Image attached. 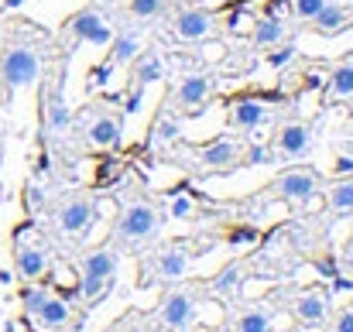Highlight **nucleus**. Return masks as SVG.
Wrapping results in <instances>:
<instances>
[{
    "label": "nucleus",
    "instance_id": "f257e3e1",
    "mask_svg": "<svg viewBox=\"0 0 353 332\" xmlns=\"http://www.w3.org/2000/svg\"><path fill=\"white\" fill-rule=\"evenodd\" d=\"M10 257H14V271L21 281H38L48 271V243L38 233L34 222H21L10 233Z\"/></svg>",
    "mask_w": 353,
    "mask_h": 332
},
{
    "label": "nucleus",
    "instance_id": "f03ea898",
    "mask_svg": "<svg viewBox=\"0 0 353 332\" xmlns=\"http://www.w3.org/2000/svg\"><path fill=\"white\" fill-rule=\"evenodd\" d=\"M21 305H24V312H28L41 329H48V332L83 329V315H72L69 305H65L59 295L45 291V288H31V284H28V288L21 291Z\"/></svg>",
    "mask_w": 353,
    "mask_h": 332
},
{
    "label": "nucleus",
    "instance_id": "7ed1b4c3",
    "mask_svg": "<svg viewBox=\"0 0 353 332\" xmlns=\"http://www.w3.org/2000/svg\"><path fill=\"white\" fill-rule=\"evenodd\" d=\"M117 267H120V253L114 247H97L83 257V302L86 309L103 302L117 281Z\"/></svg>",
    "mask_w": 353,
    "mask_h": 332
},
{
    "label": "nucleus",
    "instance_id": "20e7f679",
    "mask_svg": "<svg viewBox=\"0 0 353 332\" xmlns=\"http://www.w3.org/2000/svg\"><path fill=\"white\" fill-rule=\"evenodd\" d=\"M161 229V213L148 203H134L120 209L117 222H114V247L117 250H134L137 243H144L148 236H154Z\"/></svg>",
    "mask_w": 353,
    "mask_h": 332
},
{
    "label": "nucleus",
    "instance_id": "39448f33",
    "mask_svg": "<svg viewBox=\"0 0 353 332\" xmlns=\"http://www.w3.org/2000/svg\"><path fill=\"white\" fill-rule=\"evenodd\" d=\"M97 220V199L90 192H65L55 206H52V222L62 236L76 240V236H86L90 226Z\"/></svg>",
    "mask_w": 353,
    "mask_h": 332
},
{
    "label": "nucleus",
    "instance_id": "423d86ee",
    "mask_svg": "<svg viewBox=\"0 0 353 332\" xmlns=\"http://www.w3.org/2000/svg\"><path fill=\"white\" fill-rule=\"evenodd\" d=\"M62 38H65V45L90 41V45L103 48V45L114 41V24H110V17H107L103 10H97V7H83V10H76V14L62 24Z\"/></svg>",
    "mask_w": 353,
    "mask_h": 332
},
{
    "label": "nucleus",
    "instance_id": "0eeeda50",
    "mask_svg": "<svg viewBox=\"0 0 353 332\" xmlns=\"http://www.w3.org/2000/svg\"><path fill=\"white\" fill-rule=\"evenodd\" d=\"M189 250L185 247H161L158 253L144 257L141 264V284H151V281H179L189 267Z\"/></svg>",
    "mask_w": 353,
    "mask_h": 332
},
{
    "label": "nucleus",
    "instance_id": "6e6552de",
    "mask_svg": "<svg viewBox=\"0 0 353 332\" xmlns=\"http://www.w3.org/2000/svg\"><path fill=\"white\" fill-rule=\"evenodd\" d=\"M319 189V175L312 168H288L274 178V192L288 203H309Z\"/></svg>",
    "mask_w": 353,
    "mask_h": 332
},
{
    "label": "nucleus",
    "instance_id": "1a4fd4ad",
    "mask_svg": "<svg viewBox=\"0 0 353 332\" xmlns=\"http://www.w3.org/2000/svg\"><path fill=\"white\" fill-rule=\"evenodd\" d=\"M158 315H161L165 329H172V332L189 329L192 319H196V298H192V291H185V288H172V291L165 295Z\"/></svg>",
    "mask_w": 353,
    "mask_h": 332
},
{
    "label": "nucleus",
    "instance_id": "9d476101",
    "mask_svg": "<svg viewBox=\"0 0 353 332\" xmlns=\"http://www.w3.org/2000/svg\"><path fill=\"white\" fill-rule=\"evenodd\" d=\"M312 147V130L305 123H285L274 137V161H292V158H302L309 154Z\"/></svg>",
    "mask_w": 353,
    "mask_h": 332
},
{
    "label": "nucleus",
    "instance_id": "9b49d317",
    "mask_svg": "<svg viewBox=\"0 0 353 332\" xmlns=\"http://www.w3.org/2000/svg\"><path fill=\"white\" fill-rule=\"evenodd\" d=\"M69 107H65V100H62V79L55 83V86H48V90H41V127L48 130V134H62L65 127H69Z\"/></svg>",
    "mask_w": 353,
    "mask_h": 332
},
{
    "label": "nucleus",
    "instance_id": "f8f14e48",
    "mask_svg": "<svg viewBox=\"0 0 353 332\" xmlns=\"http://www.w3.org/2000/svg\"><path fill=\"white\" fill-rule=\"evenodd\" d=\"M292 312H295V319H299L302 326H323L326 315H330V291H323V288L305 291L302 298H295Z\"/></svg>",
    "mask_w": 353,
    "mask_h": 332
},
{
    "label": "nucleus",
    "instance_id": "ddd939ff",
    "mask_svg": "<svg viewBox=\"0 0 353 332\" xmlns=\"http://www.w3.org/2000/svg\"><path fill=\"white\" fill-rule=\"evenodd\" d=\"M236 158H240V144L230 137H220L199 151V165L206 172H230V168H236Z\"/></svg>",
    "mask_w": 353,
    "mask_h": 332
},
{
    "label": "nucleus",
    "instance_id": "4468645a",
    "mask_svg": "<svg viewBox=\"0 0 353 332\" xmlns=\"http://www.w3.org/2000/svg\"><path fill=\"white\" fill-rule=\"evenodd\" d=\"M86 137L93 147H117L120 144V116L117 113H93L90 123H86Z\"/></svg>",
    "mask_w": 353,
    "mask_h": 332
},
{
    "label": "nucleus",
    "instance_id": "2eb2a0df",
    "mask_svg": "<svg viewBox=\"0 0 353 332\" xmlns=\"http://www.w3.org/2000/svg\"><path fill=\"white\" fill-rule=\"evenodd\" d=\"M210 96V79L206 76H185L175 90V107L182 113H199Z\"/></svg>",
    "mask_w": 353,
    "mask_h": 332
},
{
    "label": "nucleus",
    "instance_id": "dca6fc26",
    "mask_svg": "<svg viewBox=\"0 0 353 332\" xmlns=\"http://www.w3.org/2000/svg\"><path fill=\"white\" fill-rule=\"evenodd\" d=\"M172 31L182 38V41H199V38H206L210 31H213V17L206 14V10H182L175 21H172Z\"/></svg>",
    "mask_w": 353,
    "mask_h": 332
},
{
    "label": "nucleus",
    "instance_id": "f3484780",
    "mask_svg": "<svg viewBox=\"0 0 353 332\" xmlns=\"http://www.w3.org/2000/svg\"><path fill=\"white\" fill-rule=\"evenodd\" d=\"M261 120H264V107L257 100H234L227 110V123L234 130H254Z\"/></svg>",
    "mask_w": 353,
    "mask_h": 332
},
{
    "label": "nucleus",
    "instance_id": "a211bd4d",
    "mask_svg": "<svg viewBox=\"0 0 353 332\" xmlns=\"http://www.w3.org/2000/svg\"><path fill=\"white\" fill-rule=\"evenodd\" d=\"M165 76V62H161V55L158 52H137V59H134V86H151V83H158Z\"/></svg>",
    "mask_w": 353,
    "mask_h": 332
},
{
    "label": "nucleus",
    "instance_id": "6ab92c4d",
    "mask_svg": "<svg viewBox=\"0 0 353 332\" xmlns=\"http://www.w3.org/2000/svg\"><path fill=\"white\" fill-rule=\"evenodd\" d=\"M347 24H350V17H347V10L336 7V3H326V7L312 17V31H316V34H340Z\"/></svg>",
    "mask_w": 353,
    "mask_h": 332
},
{
    "label": "nucleus",
    "instance_id": "aec40b11",
    "mask_svg": "<svg viewBox=\"0 0 353 332\" xmlns=\"http://www.w3.org/2000/svg\"><path fill=\"white\" fill-rule=\"evenodd\" d=\"M114 52H110V62L114 65H127V62H134L137 59V52H141V41H137V34L134 31H123V34H114Z\"/></svg>",
    "mask_w": 353,
    "mask_h": 332
},
{
    "label": "nucleus",
    "instance_id": "412c9836",
    "mask_svg": "<svg viewBox=\"0 0 353 332\" xmlns=\"http://www.w3.org/2000/svg\"><path fill=\"white\" fill-rule=\"evenodd\" d=\"M281 38H285V28H281L278 17H261V21L254 24V41H257L261 48H274Z\"/></svg>",
    "mask_w": 353,
    "mask_h": 332
},
{
    "label": "nucleus",
    "instance_id": "4be33fe9",
    "mask_svg": "<svg viewBox=\"0 0 353 332\" xmlns=\"http://www.w3.org/2000/svg\"><path fill=\"white\" fill-rule=\"evenodd\" d=\"M234 332H271V312H264V309L240 312L234 319Z\"/></svg>",
    "mask_w": 353,
    "mask_h": 332
},
{
    "label": "nucleus",
    "instance_id": "5701e85b",
    "mask_svg": "<svg viewBox=\"0 0 353 332\" xmlns=\"http://www.w3.org/2000/svg\"><path fill=\"white\" fill-rule=\"evenodd\" d=\"M330 209L333 213H353V182H336L330 189Z\"/></svg>",
    "mask_w": 353,
    "mask_h": 332
},
{
    "label": "nucleus",
    "instance_id": "b1692460",
    "mask_svg": "<svg viewBox=\"0 0 353 332\" xmlns=\"http://www.w3.org/2000/svg\"><path fill=\"white\" fill-rule=\"evenodd\" d=\"M330 93H333L336 100L353 96V65H340V69L330 76Z\"/></svg>",
    "mask_w": 353,
    "mask_h": 332
},
{
    "label": "nucleus",
    "instance_id": "393cba45",
    "mask_svg": "<svg viewBox=\"0 0 353 332\" xmlns=\"http://www.w3.org/2000/svg\"><path fill=\"white\" fill-rule=\"evenodd\" d=\"M165 7H168V0H130V17L151 21V17H161Z\"/></svg>",
    "mask_w": 353,
    "mask_h": 332
},
{
    "label": "nucleus",
    "instance_id": "a878e982",
    "mask_svg": "<svg viewBox=\"0 0 353 332\" xmlns=\"http://www.w3.org/2000/svg\"><path fill=\"white\" fill-rule=\"evenodd\" d=\"M179 134V123L168 116V120H158L154 127H151V144H165V141H172Z\"/></svg>",
    "mask_w": 353,
    "mask_h": 332
},
{
    "label": "nucleus",
    "instance_id": "bb28decb",
    "mask_svg": "<svg viewBox=\"0 0 353 332\" xmlns=\"http://www.w3.org/2000/svg\"><path fill=\"white\" fill-rule=\"evenodd\" d=\"M330 0H292V10H295V17H302V21H312L323 7H326Z\"/></svg>",
    "mask_w": 353,
    "mask_h": 332
},
{
    "label": "nucleus",
    "instance_id": "cd10ccee",
    "mask_svg": "<svg viewBox=\"0 0 353 332\" xmlns=\"http://www.w3.org/2000/svg\"><path fill=\"white\" fill-rule=\"evenodd\" d=\"M236 278H240V264H227L220 274H216V281H213V288L216 291H227L230 284H236Z\"/></svg>",
    "mask_w": 353,
    "mask_h": 332
},
{
    "label": "nucleus",
    "instance_id": "c85d7f7f",
    "mask_svg": "<svg viewBox=\"0 0 353 332\" xmlns=\"http://www.w3.org/2000/svg\"><path fill=\"white\" fill-rule=\"evenodd\" d=\"M326 332H353V309H340Z\"/></svg>",
    "mask_w": 353,
    "mask_h": 332
},
{
    "label": "nucleus",
    "instance_id": "c756f323",
    "mask_svg": "<svg viewBox=\"0 0 353 332\" xmlns=\"http://www.w3.org/2000/svg\"><path fill=\"white\" fill-rule=\"evenodd\" d=\"M172 216H179V220H189V216H196V206H192V199L179 196V199L172 203Z\"/></svg>",
    "mask_w": 353,
    "mask_h": 332
},
{
    "label": "nucleus",
    "instance_id": "7c9ffc66",
    "mask_svg": "<svg viewBox=\"0 0 353 332\" xmlns=\"http://www.w3.org/2000/svg\"><path fill=\"white\" fill-rule=\"evenodd\" d=\"M264 161H274V158H271V151H268V147H250L243 165H264Z\"/></svg>",
    "mask_w": 353,
    "mask_h": 332
},
{
    "label": "nucleus",
    "instance_id": "2f4dec72",
    "mask_svg": "<svg viewBox=\"0 0 353 332\" xmlns=\"http://www.w3.org/2000/svg\"><path fill=\"white\" fill-rule=\"evenodd\" d=\"M343 264H347V267L353 271V240L347 243V250H343Z\"/></svg>",
    "mask_w": 353,
    "mask_h": 332
},
{
    "label": "nucleus",
    "instance_id": "473e14b6",
    "mask_svg": "<svg viewBox=\"0 0 353 332\" xmlns=\"http://www.w3.org/2000/svg\"><path fill=\"white\" fill-rule=\"evenodd\" d=\"M288 55H292V52H278V55H271V65H281V62H288Z\"/></svg>",
    "mask_w": 353,
    "mask_h": 332
},
{
    "label": "nucleus",
    "instance_id": "72a5a7b5",
    "mask_svg": "<svg viewBox=\"0 0 353 332\" xmlns=\"http://www.w3.org/2000/svg\"><path fill=\"white\" fill-rule=\"evenodd\" d=\"M24 0H3V7H21Z\"/></svg>",
    "mask_w": 353,
    "mask_h": 332
},
{
    "label": "nucleus",
    "instance_id": "f704fd0d",
    "mask_svg": "<svg viewBox=\"0 0 353 332\" xmlns=\"http://www.w3.org/2000/svg\"><path fill=\"white\" fill-rule=\"evenodd\" d=\"M0 203H3V189H0Z\"/></svg>",
    "mask_w": 353,
    "mask_h": 332
}]
</instances>
